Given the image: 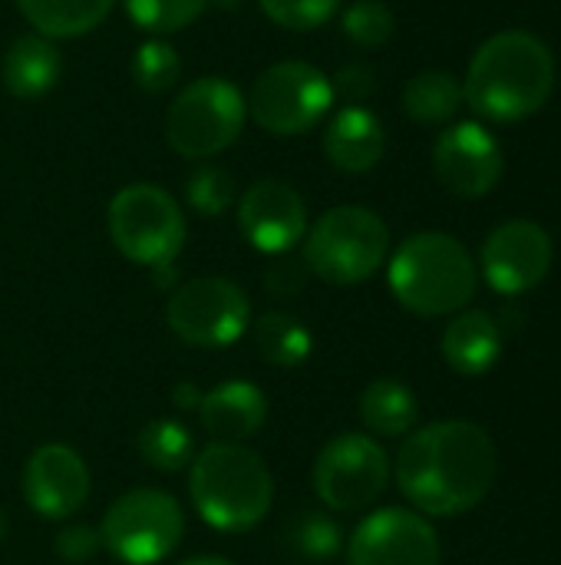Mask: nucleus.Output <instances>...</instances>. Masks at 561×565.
I'll return each instance as SVG.
<instances>
[{
	"instance_id": "f257e3e1",
	"label": "nucleus",
	"mask_w": 561,
	"mask_h": 565,
	"mask_svg": "<svg viewBox=\"0 0 561 565\" xmlns=\"http://www.w3.org/2000/svg\"><path fill=\"white\" fill-rule=\"evenodd\" d=\"M499 450L470 420H440L410 434L397 457V487L427 516H463L496 487Z\"/></svg>"
},
{
	"instance_id": "f03ea898",
	"label": "nucleus",
	"mask_w": 561,
	"mask_h": 565,
	"mask_svg": "<svg viewBox=\"0 0 561 565\" xmlns=\"http://www.w3.org/2000/svg\"><path fill=\"white\" fill-rule=\"evenodd\" d=\"M555 89V56L546 40L529 30H503L489 36L470 60L463 99L493 122H519L536 116Z\"/></svg>"
},
{
	"instance_id": "7ed1b4c3",
	"label": "nucleus",
	"mask_w": 561,
	"mask_h": 565,
	"mask_svg": "<svg viewBox=\"0 0 561 565\" xmlns=\"http://www.w3.org/2000/svg\"><path fill=\"white\" fill-rule=\"evenodd\" d=\"M188 497L212 530L248 533L271 513L274 477L245 444H212L192 460Z\"/></svg>"
},
{
	"instance_id": "20e7f679",
	"label": "nucleus",
	"mask_w": 561,
	"mask_h": 565,
	"mask_svg": "<svg viewBox=\"0 0 561 565\" xmlns=\"http://www.w3.org/2000/svg\"><path fill=\"white\" fill-rule=\"evenodd\" d=\"M387 281L407 311L420 318H443L473 301L479 271L466 245L453 235L417 232L393 252Z\"/></svg>"
},
{
	"instance_id": "39448f33",
	"label": "nucleus",
	"mask_w": 561,
	"mask_h": 565,
	"mask_svg": "<svg viewBox=\"0 0 561 565\" xmlns=\"http://www.w3.org/2000/svg\"><path fill=\"white\" fill-rule=\"evenodd\" d=\"M390 255L387 222L364 205H337L324 212L304 235V265L327 285H364Z\"/></svg>"
},
{
	"instance_id": "423d86ee",
	"label": "nucleus",
	"mask_w": 561,
	"mask_h": 565,
	"mask_svg": "<svg viewBox=\"0 0 561 565\" xmlns=\"http://www.w3.org/2000/svg\"><path fill=\"white\" fill-rule=\"evenodd\" d=\"M106 228L122 258L152 271L175 265L188 232L182 205L149 182H132L112 195Z\"/></svg>"
},
{
	"instance_id": "0eeeda50",
	"label": "nucleus",
	"mask_w": 561,
	"mask_h": 565,
	"mask_svg": "<svg viewBox=\"0 0 561 565\" xmlns=\"http://www.w3.org/2000/svg\"><path fill=\"white\" fill-rule=\"evenodd\" d=\"M248 99L225 76L192 79L165 113V142L182 159H208L225 152L245 126Z\"/></svg>"
},
{
	"instance_id": "6e6552de",
	"label": "nucleus",
	"mask_w": 561,
	"mask_h": 565,
	"mask_svg": "<svg viewBox=\"0 0 561 565\" xmlns=\"http://www.w3.org/2000/svg\"><path fill=\"white\" fill-rule=\"evenodd\" d=\"M185 536L182 503L155 487L122 493L99 523L103 546L126 565H155L169 559Z\"/></svg>"
},
{
	"instance_id": "1a4fd4ad",
	"label": "nucleus",
	"mask_w": 561,
	"mask_h": 565,
	"mask_svg": "<svg viewBox=\"0 0 561 565\" xmlns=\"http://www.w3.org/2000/svg\"><path fill=\"white\" fill-rule=\"evenodd\" d=\"M334 99L327 73L304 60H281L255 79L248 113L274 136H304L321 126Z\"/></svg>"
},
{
	"instance_id": "9d476101",
	"label": "nucleus",
	"mask_w": 561,
	"mask_h": 565,
	"mask_svg": "<svg viewBox=\"0 0 561 565\" xmlns=\"http://www.w3.org/2000/svg\"><path fill=\"white\" fill-rule=\"evenodd\" d=\"M172 334L192 348H228L251 321V301L231 278L202 275L182 281L165 305Z\"/></svg>"
},
{
	"instance_id": "9b49d317",
	"label": "nucleus",
	"mask_w": 561,
	"mask_h": 565,
	"mask_svg": "<svg viewBox=\"0 0 561 565\" xmlns=\"http://www.w3.org/2000/svg\"><path fill=\"white\" fill-rule=\"evenodd\" d=\"M311 483L327 510L360 513L384 497L390 483V457L367 434H337L321 447Z\"/></svg>"
},
{
	"instance_id": "f8f14e48",
	"label": "nucleus",
	"mask_w": 561,
	"mask_h": 565,
	"mask_svg": "<svg viewBox=\"0 0 561 565\" xmlns=\"http://www.w3.org/2000/svg\"><path fill=\"white\" fill-rule=\"evenodd\" d=\"M443 550L423 513L387 507L370 513L347 543L350 565H440Z\"/></svg>"
},
{
	"instance_id": "ddd939ff",
	"label": "nucleus",
	"mask_w": 561,
	"mask_h": 565,
	"mask_svg": "<svg viewBox=\"0 0 561 565\" xmlns=\"http://www.w3.org/2000/svg\"><path fill=\"white\" fill-rule=\"evenodd\" d=\"M483 275L499 295H526L546 281L555 262L552 235L529 218L503 222L483 245Z\"/></svg>"
},
{
	"instance_id": "4468645a",
	"label": "nucleus",
	"mask_w": 561,
	"mask_h": 565,
	"mask_svg": "<svg viewBox=\"0 0 561 565\" xmlns=\"http://www.w3.org/2000/svg\"><path fill=\"white\" fill-rule=\"evenodd\" d=\"M433 169L453 195L483 199L499 185L506 159L499 139L483 122H453L433 146Z\"/></svg>"
},
{
	"instance_id": "2eb2a0df",
	"label": "nucleus",
	"mask_w": 561,
	"mask_h": 565,
	"mask_svg": "<svg viewBox=\"0 0 561 565\" xmlns=\"http://www.w3.org/2000/svg\"><path fill=\"white\" fill-rule=\"evenodd\" d=\"M238 228L251 248L265 255H288L308 235V205L288 182L258 179L238 202Z\"/></svg>"
},
{
	"instance_id": "dca6fc26",
	"label": "nucleus",
	"mask_w": 561,
	"mask_h": 565,
	"mask_svg": "<svg viewBox=\"0 0 561 565\" xmlns=\"http://www.w3.org/2000/svg\"><path fill=\"white\" fill-rule=\"evenodd\" d=\"M23 500L43 520H69L89 500V467L66 444H43L23 467Z\"/></svg>"
},
{
	"instance_id": "f3484780",
	"label": "nucleus",
	"mask_w": 561,
	"mask_h": 565,
	"mask_svg": "<svg viewBox=\"0 0 561 565\" xmlns=\"http://www.w3.org/2000/svg\"><path fill=\"white\" fill-rule=\"evenodd\" d=\"M198 420L215 444H245L268 420V394L251 381H225L202 394Z\"/></svg>"
},
{
	"instance_id": "a211bd4d",
	"label": "nucleus",
	"mask_w": 561,
	"mask_h": 565,
	"mask_svg": "<svg viewBox=\"0 0 561 565\" xmlns=\"http://www.w3.org/2000/svg\"><path fill=\"white\" fill-rule=\"evenodd\" d=\"M503 348L506 331L489 311H460L440 338V354L460 377L489 374L499 364Z\"/></svg>"
},
{
	"instance_id": "6ab92c4d",
	"label": "nucleus",
	"mask_w": 561,
	"mask_h": 565,
	"mask_svg": "<svg viewBox=\"0 0 561 565\" xmlns=\"http://www.w3.org/2000/svg\"><path fill=\"white\" fill-rule=\"evenodd\" d=\"M387 149L384 122L367 106H344L324 129V156L347 175L370 172Z\"/></svg>"
},
{
	"instance_id": "aec40b11",
	"label": "nucleus",
	"mask_w": 561,
	"mask_h": 565,
	"mask_svg": "<svg viewBox=\"0 0 561 565\" xmlns=\"http://www.w3.org/2000/svg\"><path fill=\"white\" fill-rule=\"evenodd\" d=\"M60 73H63V56H60L56 43L40 33L17 36L0 60L3 89L23 103L46 96L60 83Z\"/></svg>"
},
{
	"instance_id": "412c9836",
	"label": "nucleus",
	"mask_w": 561,
	"mask_h": 565,
	"mask_svg": "<svg viewBox=\"0 0 561 565\" xmlns=\"http://www.w3.org/2000/svg\"><path fill=\"white\" fill-rule=\"evenodd\" d=\"M360 420L377 437H403L420 420V401L403 381L380 377L360 394Z\"/></svg>"
},
{
	"instance_id": "4be33fe9",
	"label": "nucleus",
	"mask_w": 561,
	"mask_h": 565,
	"mask_svg": "<svg viewBox=\"0 0 561 565\" xmlns=\"http://www.w3.org/2000/svg\"><path fill=\"white\" fill-rule=\"evenodd\" d=\"M116 0H17L20 13L46 40H73L93 33Z\"/></svg>"
},
{
	"instance_id": "5701e85b",
	"label": "nucleus",
	"mask_w": 561,
	"mask_h": 565,
	"mask_svg": "<svg viewBox=\"0 0 561 565\" xmlns=\"http://www.w3.org/2000/svg\"><path fill=\"white\" fill-rule=\"evenodd\" d=\"M463 106V83L446 70H423L403 86V113L420 126H443Z\"/></svg>"
},
{
	"instance_id": "b1692460",
	"label": "nucleus",
	"mask_w": 561,
	"mask_h": 565,
	"mask_svg": "<svg viewBox=\"0 0 561 565\" xmlns=\"http://www.w3.org/2000/svg\"><path fill=\"white\" fill-rule=\"evenodd\" d=\"M251 338H255L261 361L271 367H298L314 351V338H311L308 324L288 311L261 315L251 328Z\"/></svg>"
},
{
	"instance_id": "393cba45",
	"label": "nucleus",
	"mask_w": 561,
	"mask_h": 565,
	"mask_svg": "<svg viewBox=\"0 0 561 565\" xmlns=\"http://www.w3.org/2000/svg\"><path fill=\"white\" fill-rule=\"evenodd\" d=\"M136 454L142 457L145 467H152L159 473H179V470H185L195 460L192 457L195 444H192V434L179 420L159 417V420H149L139 430Z\"/></svg>"
},
{
	"instance_id": "a878e982",
	"label": "nucleus",
	"mask_w": 561,
	"mask_h": 565,
	"mask_svg": "<svg viewBox=\"0 0 561 565\" xmlns=\"http://www.w3.org/2000/svg\"><path fill=\"white\" fill-rule=\"evenodd\" d=\"M291 553H298L308 563H327L341 553L344 546V530L337 526L334 516L321 513V510H301L284 533Z\"/></svg>"
},
{
	"instance_id": "bb28decb",
	"label": "nucleus",
	"mask_w": 561,
	"mask_h": 565,
	"mask_svg": "<svg viewBox=\"0 0 561 565\" xmlns=\"http://www.w3.org/2000/svg\"><path fill=\"white\" fill-rule=\"evenodd\" d=\"M122 3L129 20L152 36H165L192 26L208 7V0H122Z\"/></svg>"
},
{
	"instance_id": "cd10ccee",
	"label": "nucleus",
	"mask_w": 561,
	"mask_h": 565,
	"mask_svg": "<svg viewBox=\"0 0 561 565\" xmlns=\"http://www.w3.org/2000/svg\"><path fill=\"white\" fill-rule=\"evenodd\" d=\"M182 76V60L175 53L172 43H165L162 36L145 40L136 53H132V79L142 93H169Z\"/></svg>"
},
{
	"instance_id": "c85d7f7f",
	"label": "nucleus",
	"mask_w": 561,
	"mask_h": 565,
	"mask_svg": "<svg viewBox=\"0 0 561 565\" xmlns=\"http://www.w3.org/2000/svg\"><path fill=\"white\" fill-rule=\"evenodd\" d=\"M238 189L228 169L222 166H202L185 179V202L198 215H222L235 205Z\"/></svg>"
},
{
	"instance_id": "c756f323",
	"label": "nucleus",
	"mask_w": 561,
	"mask_h": 565,
	"mask_svg": "<svg viewBox=\"0 0 561 565\" xmlns=\"http://www.w3.org/2000/svg\"><path fill=\"white\" fill-rule=\"evenodd\" d=\"M341 26H344V33H347L357 46L377 50V46H384V43L393 36L397 20H393V10H390L384 0H354V3L344 10Z\"/></svg>"
},
{
	"instance_id": "7c9ffc66",
	"label": "nucleus",
	"mask_w": 561,
	"mask_h": 565,
	"mask_svg": "<svg viewBox=\"0 0 561 565\" xmlns=\"http://www.w3.org/2000/svg\"><path fill=\"white\" fill-rule=\"evenodd\" d=\"M265 17L284 30H317L334 20L341 0H258Z\"/></svg>"
},
{
	"instance_id": "2f4dec72",
	"label": "nucleus",
	"mask_w": 561,
	"mask_h": 565,
	"mask_svg": "<svg viewBox=\"0 0 561 565\" xmlns=\"http://www.w3.org/2000/svg\"><path fill=\"white\" fill-rule=\"evenodd\" d=\"M103 550V540H99V530L86 526V523H73V526H63L53 540V553L69 565L89 563L96 553Z\"/></svg>"
},
{
	"instance_id": "473e14b6",
	"label": "nucleus",
	"mask_w": 561,
	"mask_h": 565,
	"mask_svg": "<svg viewBox=\"0 0 561 565\" xmlns=\"http://www.w3.org/2000/svg\"><path fill=\"white\" fill-rule=\"evenodd\" d=\"M311 271L304 265V258H291V255H274V262L265 271V288L278 298H291L298 291H304Z\"/></svg>"
},
{
	"instance_id": "72a5a7b5",
	"label": "nucleus",
	"mask_w": 561,
	"mask_h": 565,
	"mask_svg": "<svg viewBox=\"0 0 561 565\" xmlns=\"http://www.w3.org/2000/svg\"><path fill=\"white\" fill-rule=\"evenodd\" d=\"M331 86H334V96H344L350 106H360L364 99L374 96L377 76H374V70L364 66V63H347V66L331 79Z\"/></svg>"
},
{
	"instance_id": "f704fd0d",
	"label": "nucleus",
	"mask_w": 561,
	"mask_h": 565,
	"mask_svg": "<svg viewBox=\"0 0 561 565\" xmlns=\"http://www.w3.org/2000/svg\"><path fill=\"white\" fill-rule=\"evenodd\" d=\"M172 401H175V407H182V411H198V404H202V391H198V387H192V384H179V387L172 391Z\"/></svg>"
},
{
	"instance_id": "c9c22d12",
	"label": "nucleus",
	"mask_w": 561,
	"mask_h": 565,
	"mask_svg": "<svg viewBox=\"0 0 561 565\" xmlns=\"http://www.w3.org/2000/svg\"><path fill=\"white\" fill-rule=\"evenodd\" d=\"M179 565H235L231 559H225V556H195V559H185V563Z\"/></svg>"
},
{
	"instance_id": "e433bc0d",
	"label": "nucleus",
	"mask_w": 561,
	"mask_h": 565,
	"mask_svg": "<svg viewBox=\"0 0 561 565\" xmlns=\"http://www.w3.org/2000/svg\"><path fill=\"white\" fill-rule=\"evenodd\" d=\"M208 3H215V7H222V10H235V7H241L245 0H208Z\"/></svg>"
},
{
	"instance_id": "4c0bfd02",
	"label": "nucleus",
	"mask_w": 561,
	"mask_h": 565,
	"mask_svg": "<svg viewBox=\"0 0 561 565\" xmlns=\"http://www.w3.org/2000/svg\"><path fill=\"white\" fill-rule=\"evenodd\" d=\"M7 530H10V523H7V513L0 510V543L7 540Z\"/></svg>"
}]
</instances>
